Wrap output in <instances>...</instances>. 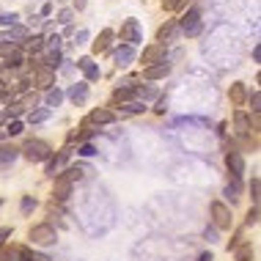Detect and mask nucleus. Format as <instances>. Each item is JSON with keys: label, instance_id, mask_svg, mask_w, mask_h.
<instances>
[{"label": "nucleus", "instance_id": "obj_1", "mask_svg": "<svg viewBox=\"0 0 261 261\" xmlns=\"http://www.w3.org/2000/svg\"><path fill=\"white\" fill-rule=\"evenodd\" d=\"M19 154L28 160V162H47L53 157V146L50 143H44V140H36V138H31L28 143L19 149Z\"/></svg>", "mask_w": 261, "mask_h": 261}, {"label": "nucleus", "instance_id": "obj_2", "mask_svg": "<svg viewBox=\"0 0 261 261\" xmlns=\"http://www.w3.org/2000/svg\"><path fill=\"white\" fill-rule=\"evenodd\" d=\"M28 237H31V242H33V245H55V239H58V234H55V228H53L50 223L31 225Z\"/></svg>", "mask_w": 261, "mask_h": 261}, {"label": "nucleus", "instance_id": "obj_3", "mask_svg": "<svg viewBox=\"0 0 261 261\" xmlns=\"http://www.w3.org/2000/svg\"><path fill=\"white\" fill-rule=\"evenodd\" d=\"M212 220H215L217 228L228 231L231 225H234V217H231V209L225 206L223 201H212Z\"/></svg>", "mask_w": 261, "mask_h": 261}, {"label": "nucleus", "instance_id": "obj_4", "mask_svg": "<svg viewBox=\"0 0 261 261\" xmlns=\"http://www.w3.org/2000/svg\"><path fill=\"white\" fill-rule=\"evenodd\" d=\"M225 165H228L231 176H237V179L245 173V157H242V151L237 149V143H228V151H225Z\"/></svg>", "mask_w": 261, "mask_h": 261}, {"label": "nucleus", "instance_id": "obj_5", "mask_svg": "<svg viewBox=\"0 0 261 261\" xmlns=\"http://www.w3.org/2000/svg\"><path fill=\"white\" fill-rule=\"evenodd\" d=\"M201 14L198 11H187L185 14V17H181V31H185V36H198V33H201Z\"/></svg>", "mask_w": 261, "mask_h": 261}, {"label": "nucleus", "instance_id": "obj_6", "mask_svg": "<svg viewBox=\"0 0 261 261\" xmlns=\"http://www.w3.org/2000/svg\"><path fill=\"white\" fill-rule=\"evenodd\" d=\"M33 83H36L39 88L50 91L55 86V69L50 66H36V72H33Z\"/></svg>", "mask_w": 261, "mask_h": 261}, {"label": "nucleus", "instance_id": "obj_7", "mask_svg": "<svg viewBox=\"0 0 261 261\" xmlns=\"http://www.w3.org/2000/svg\"><path fill=\"white\" fill-rule=\"evenodd\" d=\"M162 58H165V44H149L143 50V55H140V63H143V66H151V63H160Z\"/></svg>", "mask_w": 261, "mask_h": 261}, {"label": "nucleus", "instance_id": "obj_8", "mask_svg": "<svg viewBox=\"0 0 261 261\" xmlns=\"http://www.w3.org/2000/svg\"><path fill=\"white\" fill-rule=\"evenodd\" d=\"M0 58L9 61V66H19V63H22V55H19V44H17V41H11V44L0 41Z\"/></svg>", "mask_w": 261, "mask_h": 261}, {"label": "nucleus", "instance_id": "obj_9", "mask_svg": "<svg viewBox=\"0 0 261 261\" xmlns=\"http://www.w3.org/2000/svg\"><path fill=\"white\" fill-rule=\"evenodd\" d=\"M121 41H126L129 47L140 41V25H138V19H126V22L121 25Z\"/></svg>", "mask_w": 261, "mask_h": 261}, {"label": "nucleus", "instance_id": "obj_10", "mask_svg": "<svg viewBox=\"0 0 261 261\" xmlns=\"http://www.w3.org/2000/svg\"><path fill=\"white\" fill-rule=\"evenodd\" d=\"M72 187H74L72 181H69L63 173H58V176H55V187H53V198L55 201H66L69 193H72Z\"/></svg>", "mask_w": 261, "mask_h": 261}, {"label": "nucleus", "instance_id": "obj_11", "mask_svg": "<svg viewBox=\"0 0 261 261\" xmlns=\"http://www.w3.org/2000/svg\"><path fill=\"white\" fill-rule=\"evenodd\" d=\"M25 258V248L22 245H0V261H22Z\"/></svg>", "mask_w": 261, "mask_h": 261}, {"label": "nucleus", "instance_id": "obj_12", "mask_svg": "<svg viewBox=\"0 0 261 261\" xmlns=\"http://www.w3.org/2000/svg\"><path fill=\"white\" fill-rule=\"evenodd\" d=\"M66 160H69V149H61L55 157L47 160V173H50V176H58V173L63 171V165H66Z\"/></svg>", "mask_w": 261, "mask_h": 261}, {"label": "nucleus", "instance_id": "obj_13", "mask_svg": "<svg viewBox=\"0 0 261 261\" xmlns=\"http://www.w3.org/2000/svg\"><path fill=\"white\" fill-rule=\"evenodd\" d=\"M88 121L94 124V126H99V124H113V121H116V113L108 110V108H96V110H91Z\"/></svg>", "mask_w": 261, "mask_h": 261}, {"label": "nucleus", "instance_id": "obj_14", "mask_svg": "<svg viewBox=\"0 0 261 261\" xmlns=\"http://www.w3.org/2000/svg\"><path fill=\"white\" fill-rule=\"evenodd\" d=\"M168 72H171V66H168L165 61H160V63H151V66H146L143 69V77L146 80H162Z\"/></svg>", "mask_w": 261, "mask_h": 261}, {"label": "nucleus", "instance_id": "obj_15", "mask_svg": "<svg viewBox=\"0 0 261 261\" xmlns=\"http://www.w3.org/2000/svg\"><path fill=\"white\" fill-rule=\"evenodd\" d=\"M228 99L237 105V108H242L245 102H248V88L242 86V83H234V86L228 88Z\"/></svg>", "mask_w": 261, "mask_h": 261}, {"label": "nucleus", "instance_id": "obj_16", "mask_svg": "<svg viewBox=\"0 0 261 261\" xmlns=\"http://www.w3.org/2000/svg\"><path fill=\"white\" fill-rule=\"evenodd\" d=\"M17 157H19V149H17V146H11V143H3V146H0V168H9Z\"/></svg>", "mask_w": 261, "mask_h": 261}, {"label": "nucleus", "instance_id": "obj_17", "mask_svg": "<svg viewBox=\"0 0 261 261\" xmlns=\"http://www.w3.org/2000/svg\"><path fill=\"white\" fill-rule=\"evenodd\" d=\"M113 36H116V33H113L110 28H108V31H102L99 36H96V41H94V47H91V50H94L96 55H99V53H108V50H110V41H113Z\"/></svg>", "mask_w": 261, "mask_h": 261}, {"label": "nucleus", "instance_id": "obj_18", "mask_svg": "<svg viewBox=\"0 0 261 261\" xmlns=\"http://www.w3.org/2000/svg\"><path fill=\"white\" fill-rule=\"evenodd\" d=\"M69 99H72L74 105H83L88 99V83H77V86L69 88Z\"/></svg>", "mask_w": 261, "mask_h": 261}, {"label": "nucleus", "instance_id": "obj_19", "mask_svg": "<svg viewBox=\"0 0 261 261\" xmlns=\"http://www.w3.org/2000/svg\"><path fill=\"white\" fill-rule=\"evenodd\" d=\"M234 126H237V132H239V135H248V132H253L248 113H242V110H237V116H234ZM253 135H256V132H253Z\"/></svg>", "mask_w": 261, "mask_h": 261}, {"label": "nucleus", "instance_id": "obj_20", "mask_svg": "<svg viewBox=\"0 0 261 261\" xmlns=\"http://www.w3.org/2000/svg\"><path fill=\"white\" fill-rule=\"evenodd\" d=\"M135 94V86H118L116 91H113V102H129Z\"/></svg>", "mask_w": 261, "mask_h": 261}, {"label": "nucleus", "instance_id": "obj_21", "mask_svg": "<svg viewBox=\"0 0 261 261\" xmlns=\"http://www.w3.org/2000/svg\"><path fill=\"white\" fill-rule=\"evenodd\" d=\"M176 28H179V22H176V19H168L165 25H160V31H157V41H160V44H162L165 39H171V36H173Z\"/></svg>", "mask_w": 261, "mask_h": 261}, {"label": "nucleus", "instance_id": "obj_22", "mask_svg": "<svg viewBox=\"0 0 261 261\" xmlns=\"http://www.w3.org/2000/svg\"><path fill=\"white\" fill-rule=\"evenodd\" d=\"M77 66H80L83 72H86L88 80H99V69L94 66V61H91V58H80V61H77Z\"/></svg>", "mask_w": 261, "mask_h": 261}, {"label": "nucleus", "instance_id": "obj_23", "mask_svg": "<svg viewBox=\"0 0 261 261\" xmlns=\"http://www.w3.org/2000/svg\"><path fill=\"white\" fill-rule=\"evenodd\" d=\"M239 193H242V185H239V179L234 176V179L225 185V195L231 198V203H234V201H239Z\"/></svg>", "mask_w": 261, "mask_h": 261}, {"label": "nucleus", "instance_id": "obj_24", "mask_svg": "<svg viewBox=\"0 0 261 261\" xmlns=\"http://www.w3.org/2000/svg\"><path fill=\"white\" fill-rule=\"evenodd\" d=\"M132 55H135V53H132V47L124 44L121 50H116V63H118V66H126V63L132 61Z\"/></svg>", "mask_w": 261, "mask_h": 261}, {"label": "nucleus", "instance_id": "obj_25", "mask_svg": "<svg viewBox=\"0 0 261 261\" xmlns=\"http://www.w3.org/2000/svg\"><path fill=\"white\" fill-rule=\"evenodd\" d=\"M47 118H50V110H47V108H39V110L28 113V121H31V124H41V121H47Z\"/></svg>", "mask_w": 261, "mask_h": 261}, {"label": "nucleus", "instance_id": "obj_26", "mask_svg": "<svg viewBox=\"0 0 261 261\" xmlns=\"http://www.w3.org/2000/svg\"><path fill=\"white\" fill-rule=\"evenodd\" d=\"M234 250H237V261H250L253 258V245H248V242H242Z\"/></svg>", "mask_w": 261, "mask_h": 261}, {"label": "nucleus", "instance_id": "obj_27", "mask_svg": "<svg viewBox=\"0 0 261 261\" xmlns=\"http://www.w3.org/2000/svg\"><path fill=\"white\" fill-rule=\"evenodd\" d=\"M61 99H63V91H58V88H50V91H47V105H50V108H58V105H61Z\"/></svg>", "mask_w": 261, "mask_h": 261}, {"label": "nucleus", "instance_id": "obj_28", "mask_svg": "<svg viewBox=\"0 0 261 261\" xmlns=\"http://www.w3.org/2000/svg\"><path fill=\"white\" fill-rule=\"evenodd\" d=\"M19 206H22V215H31V212L36 209V198H33V195H25Z\"/></svg>", "mask_w": 261, "mask_h": 261}, {"label": "nucleus", "instance_id": "obj_29", "mask_svg": "<svg viewBox=\"0 0 261 261\" xmlns=\"http://www.w3.org/2000/svg\"><path fill=\"white\" fill-rule=\"evenodd\" d=\"M41 47H44V39H41V36H33V39H28V50H31V53H39Z\"/></svg>", "mask_w": 261, "mask_h": 261}, {"label": "nucleus", "instance_id": "obj_30", "mask_svg": "<svg viewBox=\"0 0 261 261\" xmlns=\"http://www.w3.org/2000/svg\"><path fill=\"white\" fill-rule=\"evenodd\" d=\"M250 193H253V206H258V198H261V185H258V179L253 176V181H250Z\"/></svg>", "mask_w": 261, "mask_h": 261}, {"label": "nucleus", "instance_id": "obj_31", "mask_svg": "<svg viewBox=\"0 0 261 261\" xmlns=\"http://www.w3.org/2000/svg\"><path fill=\"white\" fill-rule=\"evenodd\" d=\"M124 110H126V113H143V110H146V102H126Z\"/></svg>", "mask_w": 261, "mask_h": 261}, {"label": "nucleus", "instance_id": "obj_32", "mask_svg": "<svg viewBox=\"0 0 261 261\" xmlns=\"http://www.w3.org/2000/svg\"><path fill=\"white\" fill-rule=\"evenodd\" d=\"M19 105H22V108H31V110H33V108L39 105V94H28V96H25V99L19 102Z\"/></svg>", "mask_w": 261, "mask_h": 261}, {"label": "nucleus", "instance_id": "obj_33", "mask_svg": "<svg viewBox=\"0 0 261 261\" xmlns=\"http://www.w3.org/2000/svg\"><path fill=\"white\" fill-rule=\"evenodd\" d=\"M181 6H185V0H162V9H165V11L181 9Z\"/></svg>", "mask_w": 261, "mask_h": 261}, {"label": "nucleus", "instance_id": "obj_34", "mask_svg": "<svg viewBox=\"0 0 261 261\" xmlns=\"http://www.w3.org/2000/svg\"><path fill=\"white\" fill-rule=\"evenodd\" d=\"M19 132H22V124H19V121H11L9 126H6V135H19Z\"/></svg>", "mask_w": 261, "mask_h": 261}, {"label": "nucleus", "instance_id": "obj_35", "mask_svg": "<svg viewBox=\"0 0 261 261\" xmlns=\"http://www.w3.org/2000/svg\"><path fill=\"white\" fill-rule=\"evenodd\" d=\"M245 223H248V225H256V223H258V206H253V209L248 212V220H245Z\"/></svg>", "mask_w": 261, "mask_h": 261}, {"label": "nucleus", "instance_id": "obj_36", "mask_svg": "<svg viewBox=\"0 0 261 261\" xmlns=\"http://www.w3.org/2000/svg\"><path fill=\"white\" fill-rule=\"evenodd\" d=\"M250 105H253V113H256V116H258V105H261V96H258V91H256V94H250Z\"/></svg>", "mask_w": 261, "mask_h": 261}, {"label": "nucleus", "instance_id": "obj_37", "mask_svg": "<svg viewBox=\"0 0 261 261\" xmlns=\"http://www.w3.org/2000/svg\"><path fill=\"white\" fill-rule=\"evenodd\" d=\"M11 237V228L9 225H3V228H0V245H6V239Z\"/></svg>", "mask_w": 261, "mask_h": 261}, {"label": "nucleus", "instance_id": "obj_38", "mask_svg": "<svg viewBox=\"0 0 261 261\" xmlns=\"http://www.w3.org/2000/svg\"><path fill=\"white\" fill-rule=\"evenodd\" d=\"M14 19H17L14 14H3V11H0V22H3V25H11Z\"/></svg>", "mask_w": 261, "mask_h": 261}, {"label": "nucleus", "instance_id": "obj_39", "mask_svg": "<svg viewBox=\"0 0 261 261\" xmlns=\"http://www.w3.org/2000/svg\"><path fill=\"white\" fill-rule=\"evenodd\" d=\"M80 154H83V157H91V154H96V151H94V146L86 143V146H80Z\"/></svg>", "mask_w": 261, "mask_h": 261}, {"label": "nucleus", "instance_id": "obj_40", "mask_svg": "<svg viewBox=\"0 0 261 261\" xmlns=\"http://www.w3.org/2000/svg\"><path fill=\"white\" fill-rule=\"evenodd\" d=\"M69 19H72V11H69V9L58 14V22H69Z\"/></svg>", "mask_w": 261, "mask_h": 261}, {"label": "nucleus", "instance_id": "obj_41", "mask_svg": "<svg viewBox=\"0 0 261 261\" xmlns=\"http://www.w3.org/2000/svg\"><path fill=\"white\" fill-rule=\"evenodd\" d=\"M206 239H209V242H217V234H215V231H209V228H206Z\"/></svg>", "mask_w": 261, "mask_h": 261}, {"label": "nucleus", "instance_id": "obj_42", "mask_svg": "<svg viewBox=\"0 0 261 261\" xmlns=\"http://www.w3.org/2000/svg\"><path fill=\"white\" fill-rule=\"evenodd\" d=\"M198 261H215V258H212V253H201Z\"/></svg>", "mask_w": 261, "mask_h": 261}, {"label": "nucleus", "instance_id": "obj_43", "mask_svg": "<svg viewBox=\"0 0 261 261\" xmlns=\"http://www.w3.org/2000/svg\"><path fill=\"white\" fill-rule=\"evenodd\" d=\"M6 121V113H0V124H3Z\"/></svg>", "mask_w": 261, "mask_h": 261}]
</instances>
